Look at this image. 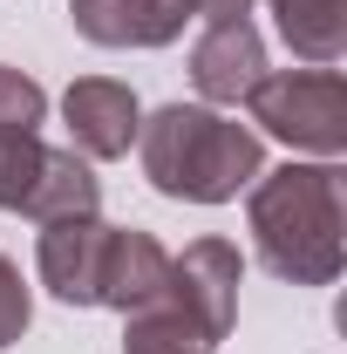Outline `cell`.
Listing matches in <instances>:
<instances>
[{
  "label": "cell",
  "instance_id": "6da1fadb",
  "mask_svg": "<svg viewBox=\"0 0 347 354\" xmlns=\"http://www.w3.org/2000/svg\"><path fill=\"white\" fill-rule=\"evenodd\" d=\"M245 225L272 279L334 286L347 266V171L327 157H286L245 191Z\"/></svg>",
  "mask_w": 347,
  "mask_h": 354
},
{
  "label": "cell",
  "instance_id": "4fadbf2b",
  "mask_svg": "<svg viewBox=\"0 0 347 354\" xmlns=\"http://www.w3.org/2000/svg\"><path fill=\"white\" fill-rule=\"evenodd\" d=\"M41 157H48L41 136H0V212H21V205H28Z\"/></svg>",
  "mask_w": 347,
  "mask_h": 354
},
{
  "label": "cell",
  "instance_id": "9a60e30c",
  "mask_svg": "<svg viewBox=\"0 0 347 354\" xmlns=\"http://www.w3.org/2000/svg\"><path fill=\"white\" fill-rule=\"evenodd\" d=\"M252 14V0H191V21H205V28H218V21H245Z\"/></svg>",
  "mask_w": 347,
  "mask_h": 354
},
{
  "label": "cell",
  "instance_id": "52a82bcc",
  "mask_svg": "<svg viewBox=\"0 0 347 354\" xmlns=\"http://www.w3.org/2000/svg\"><path fill=\"white\" fill-rule=\"evenodd\" d=\"M265 75V35L252 21H218L191 41V88L205 109H238Z\"/></svg>",
  "mask_w": 347,
  "mask_h": 354
},
{
  "label": "cell",
  "instance_id": "8fae6325",
  "mask_svg": "<svg viewBox=\"0 0 347 354\" xmlns=\"http://www.w3.org/2000/svg\"><path fill=\"white\" fill-rule=\"evenodd\" d=\"M265 7L300 68H334L347 55V0H265Z\"/></svg>",
  "mask_w": 347,
  "mask_h": 354
},
{
  "label": "cell",
  "instance_id": "ba28073f",
  "mask_svg": "<svg viewBox=\"0 0 347 354\" xmlns=\"http://www.w3.org/2000/svg\"><path fill=\"white\" fill-rule=\"evenodd\" d=\"M68 21L95 48H171L191 21V0H68Z\"/></svg>",
  "mask_w": 347,
  "mask_h": 354
},
{
  "label": "cell",
  "instance_id": "7a4b0ae2",
  "mask_svg": "<svg viewBox=\"0 0 347 354\" xmlns=\"http://www.w3.org/2000/svg\"><path fill=\"white\" fill-rule=\"evenodd\" d=\"M143 177L177 205H232L265 171V136L205 102H164L136 130Z\"/></svg>",
  "mask_w": 347,
  "mask_h": 354
},
{
  "label": "cell",
  "instance_id": "277c9868",
  "mask_svg": "<svg viewBox=\"0 0 347 354\" xmlns=\"http://www.w3.org/2000/svg\"><path fill=\"white\" fill-rule=\"evenodd\" d=\"M238 286H245V259L232 239H191L184 252H171V279H164V300L184 313V327L218 348L232 327H238Z\"/></svg>",
  "mask_w": 347,
  "mask_h": 354
},
{
  "label": "cell",
  "instance_id": "5bb4252c",
  "mask_svg": "<svg viewBox=\"0 0 347 354\" xmlns=\"http://www.w3.org/2000/svg\"><path fill=\"white\" fill-rule=\"evenodd\" d=\"M28 320H35V300H28V279H21V266L0 252V348H14L21 334H28Z\"/></svg>",
  "mask_w": 347,
  "mask_h": 354
},
{
  "label": "cell",
  "instance_id": "9c48e42d",
  "mask_svg": "<svg viewBox=\"0 0 347 354\" xmlns=\"http://www.w3.org/2000/svg\"><path fill=\"white\" fill-rule=\"evenodd\" d=\"M164 279H171V252H164V239H157V232H136V225H116V232H109L102 300H95V307L143 313L150 300H164Z\"/></svg>",
  "mask_w": 347,
  "mask_h": 354
},
{
  "label": "cell",
  "instance_id": "3957f363",
  "mask_svg": "<svg viewBox=\"0 0 347 354\" xmlns=\"http://www.w3.org/2000/svg\"><path fill=\"white\" fill-rule=\"evenodd\" d=\"M252 130L279 136L293 157H347V82L341 68H265L259 88L245 95Z\"/></svg>",
  "mask_w": 347,
  "mask_h": 354
},
{
  "label": "cell",
  "instance_id": "30bf717a",
  "mask_svg": "<svg viewBox=\"0 0 347 354\" xmlns=\"http://www.w3.org/2000/svg\"><path fill=\"white\" fill-rule=\"evenodd\" d=\"M102 205V177L88 164L82 150H48L41 171H35V191H28V205H21V218L35 225H55V218H82Z\"/></svg>",
  "mask_w": 347,
  "mask_h": 354
},
{
  "label": "cell",
  "instance_id": "5b68a950",
  "mask_svg": "<svg viewBox=\"0 0 347 354\" xmlns=\"http://www.w3.org/2000/svg\"><path fill=\"white\" fill-rule=\"evenodd\" d=\"M109 232H116V225L102 218V212L41 225V239H35V272H41V286L62 300V307H95V300H102Z\"/></svg>",
  "mask_w": 347,
  "mask_h": 354
},
{
  "label": "cell",
  "instance_id": "8992f818",
  "mask_svg": "<svg viewBox=\"0 0 347 354\" xmlns=\"http://www.w3.org/2000/svg\"><path fill=\"white\" fill-rule=\"evenodd\" d=\"M62 123H68V150H82L88 164H109V157H130L136 150L143 102L116 75H82V82H68V95H62Z\"/></svg>",
  "mask_w": 347,
  "mask_h": 354
},
{
  "label": "cell",
  "instance_id": "7c38bea8",
  "mask_svg": "<svg viewBox=\"0 0 347 354\" xmlns=\"http://www.w3.org/2000/svg\"><path fill=\"white\" fill-rule=\"evenodd\" d=\"M48 123V88L0 62V136H35Z\"/></svg>",
  "mask_w": 347,
  "mask_h": 354
}]
</instances>
